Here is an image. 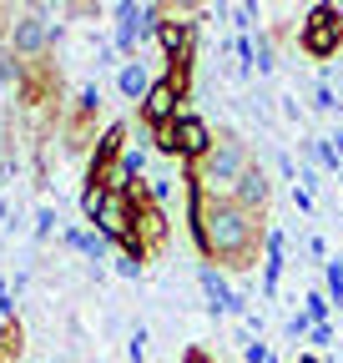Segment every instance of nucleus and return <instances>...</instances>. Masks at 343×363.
Here are the masks:
<instances>
[{
  "label": "nucleus",
  "mask_w": 343,
  "mask_h": 363,
  "mask_svg": "<svg viewBox=\"0 0 343 363\" xmlns=\"http://www.w3.org/2000/svg\"><path fill=\"white\" fill-rule=\"evenodd\" d=\"M187 222H192V242H197L202 262L207 267L218 262V272L223 267L227 272H252L257 257L268 252V233H273L263 217L237 207L232 197H207L197 187H187Z\"/></svg>",
  "instance_id": "1"
},
{
  "label": "nucleus",
  "mask_w": 343,
  "mask_h": 363,
  "mask_svg": "<svg viewBox=\"0 0 343 363\" xmlns=\"http://www.w3.org/2000/svg\"><path fill=\"white\" fill-rule=\"evenodd\" d=\"M252 167V157H247V142L237 131H218V142H212V152L202 157V162H192L187 167V187H197V192H207V197H232V187L242 182V172Z\"/></svg>",
  "instance_id": "2"
},
{
  "label": "nucleus",
  "mask_w": 343,
  "mask_h": 363,
  "mask_svg": "<svg viewBox=\"0 0 343 363\" xmlns=\"http://www.w3.org/2000/svg\"><path fill=\"white\" fill-rule=\"evenodd\" d=\"M298 51L308 61H333L343 51V6H313L298 26Z\"/></svg>",
  "instance_id": "3"
},
{
  "label": "nucleus",
  "mask_w": 343,
  "mask_h": 363,
  "mask_svg": "<svg viewBox=\"0 0 343 363\" xmlns=\"http://www.w3.org/2000/svg\"><path fill=\"white\" fill-rule=\"evenodd\" d=\"M56 21H46V11H21L16 21H11V51L21 56V61H46L51 56V45H56Z\"/></svg>",
  "instance_id": "4"
},
{
  "label": "nucleus",
  "mask_w": 343,
  "mask_h": 363,
  "mask_svg": "<svg viewBox=\"0 0 343 363\" xmlns=\"http://www.w3.org/2000/svg\"><path fill=\"white\" fill-rule=\"evenodd\" d=\"M116 16H121V26H116V51H121L126 61H137L142 40H147V35H157V26H162V16H167V6H132V0H121Z\"/></svg>",
  "instance_id": "5"
},
{
  "label": "nucleus",
  "mask_w": 343,
  "mask_h": 363,
  "mask_svg": "<svg viewBox=\"0 0 343 363\" xmlns=\"http://www.w3.org/2000/svg\"><path fill=\"white\" fill-rule=\"evenodd\" d=\"M182 101H187V96H182V86H177V81H167V76H157L152 91L142 96V106H137V116H142L147 131H167L172 121L182 116Z\"/></svg>",
  "instance_id": "6"
},
{
  "label": "nucleus",
  "mask_w": 343,
  "mask_h": 363,
  "mask_svg": "<svg viewBox=\"0 0 343 363\" xmlns=\"http://www.w3.org/2000/svg\"><path fill=\"white\" fill-rule=\"evenodd\" d=\"M157 45H162L167 66L192 61V51H197V21H192V16H177V11H167L162 26H157Z\"/></svg>",
  "instance_id": "7"
},
{
  "label": "nucleus",
  "mask_w": 343,
  "mask_h": 363,
  "mask_svg": "<svg viewBox=\"0 0 343 363\" xmlns=\"http://www.w3.org/2000/svg\"><path fill=\"white\" fill-rule=\"evenodd\" d=\"M212 142H218V131H212L197 111H182L177 121H172V147H177V157L192 167V162H202L207 152H212Z\"/></svg>",
  "instance_id": "8"
},
{
  "label": "nucleus",
  "mask_w": 343,
  "mask_h": 363,
  "mask_svg": "<svg viewBox=\"0 0 343 363\" xmlns=\"http://www.w3.org/2000/svg\"><path fill=\"white\" fill-rule=\"evenodd\" d=\"M96 233L106 238V242H126V238H137V202L132 197H106L101 202V212H96Z\"/></svg>",
  "instance_id": "9"
},
{
  "label": "nucleus",
  "mask_w": 343,
  "mask_h": 363,
  "mask_svg": "<svg viewBox=\"0 0 343 363\" xmlns=\"http://www.w3.org/2000/svg\"><path fill=\"white\" fill-rule=\"evenodd\" d=\"M197 283H202V293H207L212 318H218V313H242V303H247V298L227 288V278H223L218 267H207V262H202V267H197Z\"/></svg>",
  "instance_id": "10"
},
{
  "label": "nucleus",
  "mask_w": 343,
  "mask_h": 363,
  "mask_svg": "<svg viewBox=\"0 0 343 363\" xmlns=\"http://www.w3.org/2000/svg\"><path fill=\"white\" fill-rule=\"evenodd\" d=\"M268 197H273V182H268V172H263V167L252 162V167L242 172V182L232 187V202H237V207H247V212H257V217H263Z\"/></svg>",
  "instance_id": "11"
},
{
  "label": "nucleus",
  "mask_w": 343,
  "mask_h": 363,
  "mask_svg": "<svg viewBox=\"0 0 343 363\" xmlns=\"http://www.w3.org/2000/svg\"><path fill=\"white\" fill-rule=\"evenodd\" d=\"M152 71H147V61L137 56V61H121V71H116V91H121V96L126 101H137L142 106V96H147V91H152Z\"/></svg>",
  "instance_id": "12"
},
{
  "label": "nucleus",
  "mask_w": 343,
  "mask_h": 363,
  "mask_svg": "<svg viewBox=\"0 0 343 363\" xmlns=\"http://www.w3.org/2000/svg\"><path fill=\"white\" fill-rule=\"evenodd\" d=\"M121 142H126V126H121V121H116V126H106V131H101V142H96V157H91V167H106V162H116V157L126 152Z\"/></svg>",
  "instance_id": "13"
},
{
  "label": "nucleus",
  "mask_w": 343,
  "mask_h": 363,
  "mask_svg": "<svg viewBox=\"0 0 343 363\" xmlns=\"http://www.w3.org/2000/svg\"><path fill=\"white\" fill-rule=\"evenodd\" d=\"M323 293H328L333 308L343 303V262H323Z\"/></svg>",
  "instance_id": "14"
},
{
  "label": "nucleus",
  "mask_w": 343,
  "mask_h": 363,
  "mask_svg": "<svg viewBox=\"0 0 343 363\" xmlns=\"http://www.w3.org/2000/svg\"><path fill=\"white\" fill-rule=\"evenodd\" d=\"M106 197H111V192H101L96 182H86V187H81V217H86V222H96V212H101Z\"/></svg>",
  "instance_id": "15"
},
{
  "label": "nucleus",
  "mask_w": 343,
  "mask_h": 363,
  "mask_svg": "<svg viewBox=\"0 0 343 363\" xmlns=\"http://www.w3.org/2000/svg\"><path fill=\"white\" fill-rule=\"evenodd\" d=\"M328 308H333V303H328V293H308V298H303V313L313 318V328H318V323H328Z\"/></svg>",
  "instance_id": "16"
},
{
  "label": "nucleus",
  "mask_w": 343,
  "mask_h": 363,
  "mask_svg": "<svg viewBox=\"0 0 343 363\" xmlns=\"http://www.w3.org/2000/svg\"><path fill=\"white\" fill-rule=\"evenodd\" d=\"M126 358H132V363H142V358H147V328H142V323L132 328V338H126Z\"/></svg>",
  "instance_id": "17"
},
{
  "label": "nucleus",
  "mask_w": 343,
  "mask_h": 363,
  "mask_svg": "<svg viewBox=\"0 0 343 363\" xmlns=\"http://www.w3.org/2000/svg\"><path fill=\"white\" fill-rule=\"evenodd\" d=\"M288 338H293V343H298V338H313V318H308V313H293V318H288Z\"/></svg>",
  "instance_id": "18"
},
{
  "label": "nucleus",
  "mask_w": 343,
  "mask_h": 363,
  "mask_svg": "<svg viewBox=\"0 0 343 363\" xmlns=\"http://www.w3.org/2000/svg\"><path fill=\"white\" fill-rule=\"evenodd\" d=\"M51 233H56V212H51V207H40V212H35V238L46 242Z\"/></svg>",
  "instance_id": "19"
},
{
  "label": "nucleus",
  "mask_w": 343,
  "mask_h": 363,
  "mask_svg": "<svg viewBox=\"0 0 343 363\" xmlns=\"http://www.w3.org/2000/svg\"><path fill=\"white\" fill-rule=\"evenodd\" d=\"M242 358H247V363H273L268 343H247V348H242Z\"/></svg>",
  "instance_id": "20"
},
{
  "label": "nucleus",
  "mask_w": 343,
  "mask_h": 363,
  "mask_svg": "<svg viewBox=\"0 0 343 363\" xmlns=\"http://www.w3.org/2000/svg\"><path fill=\"white\" fill-rule=\"evenodd\" d=\"M313 106H318V111H333V106H338V101H333V91H328V86H318V91H313Z\"/></svg>",
  "instance_id": "21"
},
{
  "label": "nucleus",
  "mask_w": 343,
  "mask_h": 363,
  "mask_svg": "<svg viewBox=\"0 0 343 363\" xmlns=\"http://www.w3.org/2000/svg\"><path fill=\"white\" fill-rule=\"evenodd\" d=\"M116 272H121V278H142V262H137V257H121Z\"/></svg>",
  "instance_id": "22"
},
{
  "label": "nucleus",
  "mask_w": 343,
  "mask_h": 363,
  "mask_svg": "<svg viewBox=\"0 0 343 363\" xmlns=\"http://www.w3.org/2000/svg\"><path fill=\"white\" fill-rule=\"evenodd\" d=\"M11 76H21V71H16V61H11V56H0V91L11 86Z\"/></svg>",
  "instance_id": "23"
},
{
  "label": "nucleus",
  "mask_w": 343,
  "mask_h": 363,
  "mask_svg": "<svg viewBox=\"0 0 343 363\" xmlns=\"http://www.w3.org/2000/svg\"><path fill=\"white\" fill-rule=\"evenodd\" d=\"M182 363H212V358H207L202 348H187V353H182Z\"/></svg>",
  "instance_id": "24"
},
{
  "label": "nucleus",
  "mask_w": 343,
  "mask_h": 363,
  "mask_svg": "<svg viewBox=\"0 0 343 363\" xmlns=\"http://www.w3.org/2000/svg\"><path fill=\"white\" fill-rule=\"evenodd\" d=\"M333 152H338V157H343V131H338V136H333Z\"/></svg>",
  "instance_id": "25"
},
{
  "label": "nucleus",
  "mask_w": 343,
  "mask_h": 363,
  "mask_svg": "<svg viewBox=\"0 0 343 363\" xmlns=\"http://www.w3.org/2000/svg\"><path fill=\"white\" fill-rule=\"evenodd\" d=\"M298 363H318V358H313V353H303V358H298Z\"/></svg>",
  "instance_id": "26"
},
{
  "label": "nucleus",
  "mask_w": 343,
  "mask_h": 363,
  "mask_svg": "<svg viewBox=\"0 0 343 363\" xmlns=\"http://www.w3.org/2000/svg\"><path fill=\"white\" fill-rule=\"evenodd\" d=\"M0 298H11V293H6V278H0Z\"/></svg>",
  "instance_id": "27"
},
{
  "label": "nucleus",
  "mask_w": 343,
  "mask_h": 363,
  "mask_svg": "<svg viewBox=\"0 0 343 363\" xmlns=\"http://www.w3.org/2000/svg\"><path fill=\"white\" fill-rule=\"evenodd\" d=\"M338 182H343V172H338Z\"/></svg>",
  "instance_id": "28"
}]
</instances>
